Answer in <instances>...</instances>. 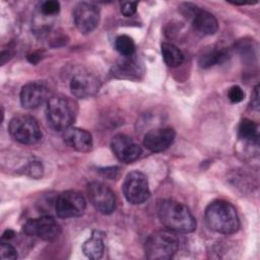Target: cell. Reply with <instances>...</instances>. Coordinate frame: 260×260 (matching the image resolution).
Listing matches in <instances>:
<instances>
[{
	"instance_id": "obj_26",
	"label": "cell",
	"mask_w": 260,
	"mask_h": 260,
	"mask_svg": "<svg viewBox=\"0 0 260 260\" xmlns=\"http://www.w3.org/2000/svg\"><path fill=\"white\" fill-rule=\"evenodd\" d=\"M43 171H44L43 166H42V164L39 162V161H32V162H30V164L28 165V167H27V174H28L30 177L36 178V179L42 177Z\"/></svg>"
},
{
	"instance_id": "obj_5",
	"label": "cell",
	"mask_w": 260,
	"mask_h": 260,
	"mask_svg": "<svg viewBox=\"0 0 260 260\" xmlns=\"http://www.w3.org/2000/svg\"><path fill=\"white\" fill-rule=\"evenodd\" d=\"M10 136L21 144H34L42 138V131L37 120L28 115L14 116L8 126Z\"/></svg>"
},
{
	"instance_id": "obj_22",
	"label": "cell",
	"mask_w": 260,
	"mask_h": 260,
	"mask_svg": "<svg viewBox=\"0 0 260 260\" xmlns=\"http://www.w3.org/2000/svg\"><path fill=\"white\" fill-rule=\"evenodd\" d=\"M116 50L124 57H129L134 55L135 44L132 38L127 35H121L115 40Z\"/></svg>"
},
{
	"instance_id": "obj_9",
	"label": "cell",
	"mask_w": 260,
	"mask_h": 260,
	"mask_svg": "<svg viewBox=\"0 0 260 260\" xmlns=\"http://www.w3.org/2000/svg\"><path fill=\"white\" fill-rule=\"evenodd\" d=\"M183 8L186 11V15L191 18L193 29L197 35L205 37L216 32L218 23L212 13L191 3H185Z\"/></svg>"
},
{
	"instance_id": "obj_15",
	"label": "cell",
	"mask_w": 260,
	"mask_h": 260,
	"mask_svg": "<svg viewBox=\"0 0 260 260\" xmlns=\"http://www.w3.org/2000/svg\"><path fill=\"white\" fill-rule=\"evenodd\" d=\"M176 132L171 127H159L148 131L143 138V145L152 152H160L174 142Z\"/></svg>"
},
{
	"instance_id": "obj_20",
	"label": "cell",
	"mask_w": 260,
	"mask_h": 260,
	"mask_svg": "<svg viewBox=\"0 0 260 260\" xmlns=\"http://www.w3.org/2000/svg\"><path fill=\"white\" fill-rule=\"evenodd\" d=\"M161 55L165 63L169 67H178L184 62V55L182 51L171 43L161 44Z\"/></svg>"
},
{
	"instance_id": "obj_21",
	"label": "cell",
	"mask_w": 260,
	"mask_h": 260,
	"mask_svg": "<svg viewBox=\"0 0 260 260\" xmlns=\"http://www.w3.org/2000/svg\"><path fill=\"white\" fill-rule=\"evenodd\" d=\"M238 134L241 139H244L247 141H257L258 126L254 121L250 119H244L241 121L239 125Z\"/></svg>"
},
{
	"instance_id": "obj_14",
	"label": "cell",
	"mask_w": 260,
	"mask_h": 260,
	"mask_svg": "<svg viewBox=\"0 0 260 260\" xmlns=\"http://www.w3.org/2000/svg\"><path fill=\"white\" fill-rule=\"evenodd\" d=\"M111 147L116 157L125 164L135 161L142 152L141 147L130 136L117 134L111 141Z\"/></svg>"
},
{
	"instance_id": "obj_1",
	"label": "cell",
	"mask_w": 260,
	"mask_h": 260,
	"mask_svg": "<svg viewBox=\"0 0 260 260\" xmlns=\"http://www.w3.org/2000/svg\"><path fill=\"white\" fill-rule=\"evenodd\" d=\"M205 220L210 230L223 234H235L240 228L236 208L225 200H214L205 209Z\"/></svg>"
},
{
	"instance_id": "obj_2",
	"label": "cell",
	"mask_w": 260,
	"mask_h": 260,
	"mask_svg": "<svg viewBox=\"0 0 260 260\" xmlns=\"http://www.w3.org/2000/svg\"><path fill=\"white\" fill-rule=\"evenodd\" d=\"M160 222L175 233H191L196 229V220L190 210L181 202L164 200L158 206Z\"/></svg>"
},
{
	"instance_id": "obj_18",
	"label": "cell",
	"mask_w": 260,
	"mask_h": 260,
	"mask_svg": "<svg viewBox=\"0 0 260 260\" xmlns=\"http://www.w3.org/2000/svg\"><path fill=\"white\" fill-rule=\"evenodd\" d=\"M104 235L98 231H93L90 238L82 246L84 255L89 259H100L104 254Z\"/></svg>"
},
{
	"instance_id": "obj_10",
	"label": "cell",
	"mask_w": 260,
	"mask_h": 260,
	"mask_svg": "<svg viewBox=\"0 0 260 260\" xmlns=\"http://www.w3.org/2000/svg\"><path fill=\"white\" fill-rule=\"evenodd\" d=\"M87 196L91 205L103 214H111L116 209L115 194L104 183L90 182L87 185Z\"/></svg>"
},
{
	"instance_id": "obj_28",
	"label": "cell",
	"mask_w": 260,
	"mask_h": 260,
	"mask_svg": "<svg viewBox=\"0 0 260 260\" xmlns=\"http://www.w3.org/2000/svg\"><path fill=\"white\" fill-rule=\"evenodd\" d=\"M259 93H258V86L255 87V90H254V95L252 98V106L255 108V109H258L259 108Z\"/></svg>"
},
{
	"instance_id": "obj_13",
	"label": "cell",
	"mask_w": 260,
	"mask_h": 260,
	"mask_svg": "<svg viewBox=\"0 0 260 260\" xmlns=\"http://www.w3.org/2000/svg\"><path fill=\"white\" fill-rule=\"evenodd\" d=\"M50 89L43 81H31L22 86L20 90V104L25 109H36L49 101Z\"/></svg>"
},
{
	"instance_id": "obj_23",
	"label": "cell",
	"mask_w": 260,
	"mask_h": 260,
	"mask_svg": "<svg viewBox=\"0 0 260 260\" xmlns=\"http://www.w3.org/2000/svg\"><path fill=\"white\" fill-rule=\"evenodd\" d=\"M40 14L44 17H52L59 13L60 11V3L58 1L48 0L41 3L39 8Z\"/></svg>"
},
{
	"instance_id": "obj_24",
	"label": "cell",
	"mask_w": 260,
	"mask_h": 260,
	"mask_svg": "<svg viewBox=\"0 0 260 260\" xmlns=\"http://www.w3.org/2000/svg\"><path fill=\"white\" fill-rule=\"evenodd\" d=\"M0 258L2 260H15L17 258V252L13 246L2 242L0 246Z\"/></svg>"
},
{
	"instance_id": "obj_16",
	"label": "cell",
	"mask_w": 260,
	"mask_h": 260,
	"mask_svg": "<svg viewBox=\"0 0 260 260\" xmlns=\"http://www.w3.org/2000/svg\"><path fill=\"white\" fill-rule=\"evenodd\" d=\"M63 140L65 144L79 152H87L92 148L91 134L84 129L69 127L64 131Z\"/></svg>"
},
{
	"instance_id": "obj_11",
	"label": "cell",
	"mask_w": 260,
	"mask_h": 260,
	"mask_svg": "<svg viewBox=\"0 0 260 260\" xmlns=\"http://www.w3.org/2000/svg\"><path fill=\"white\" fill-rule=\"evenodd\" d=\"M73 20L81 34H89L100 22V9L92 3L80 2L74 7Z\"/></svg>"
},
{
	"instance_id": "obj_25",
	"label": "cell",
	"mask_w": 260,
	"mask_h": 260,
	"mask_svg": "<svg viewBox=\"0 0 260 260\" xmlns=\"http://www.w3.org/2000/svg\"><path fill=\"white\" fill-rule=\"evenodd\" d=\"M245 96V92L243 91V89L239 86V85H234L232 86L229 91H228V98L232 103H240L244 100Z\"/></svg>"
},
{
	"instance_id": "obj_7",
	"label": "cell",
	"mask_w": 260,
	"mask_h": 260,
	"mask_svg": "<svg viewBox=\"0 0 260 260\" xmlns=\"http://www.w3.org/2000/svg\"><path fill=\"white\" fill-rule=\"evenodd\" d=\"M22 232L29 236L44 241H54L61 234V228L58 222L50 215H43L28 219L22 225Z\"/></svg>"
},
{
	"instance_id": "obj_27",
	"label": "cell",
	"mask_w": 260,
	"mask_h": 260,
	"mask_svg": "<svg viewBox=\"0 0 260 260\" xmlns=\"http://www.w3.org/2000/svg\"><path fill=\"white\" fill-rule=\"evenodd\" d=\"M137 9V2H124L121 5V13L126 16V17H130L132 16Z\"/></svg>"
},
{
	"instance_id": "obj_8",
	"label": "cell",
	"mask_w": 260,
	"mask_h": 260,
	"mask_svg": "<svg viewBox=\"0 0 260 260\" xmlns=\"http://www.w3.org/2000/svg\"><path fill=\"white\" fill-rule=\"evenodd\" d=\"M86 201L83 195L74 190H67L60 193L57 197L55 210L61 218L78 217L83 214Z\"/></svg>"
},
{
	"instance_id": "obj_29",
	"label": "cell",
	"mask_w": 260,
	"mask_h": 260,
	"mask_svg": "<svg viewBox=\"0 0 260 260\" xmlns=\"http://www.w3.org/2000/svg\"><path fill=\"white\" fill-rule=\"evenodd\" d=\"M13 236H14V232H13V231H11V230H6V231L3 233V235H2V239H3V240H9V239H11Z\"/></svg>"
},
{
	"instance_id": "obj_19",
	"label": "cell",
	"mask_w": 260,
	"mask_h": 260,
	"mask_svg": "<svg viewBox=\"0 0 260 260\" xmlns=\"http://www.w3.org/2000/svg\"><path fill=\"white\" fill-rule=\"evenodd\" d=\"M230 58V52L226 48L213 49L202 54L198 60L201 68H209L216 64H220Z\"/></svg>"
},
{
	"instance_id": "obj_3",
	"label": "cell",
	"mask_w": 260,
	"mask_h": 260,
	"mask_svg": "<svg viewBox=\"0 0 260 260\" xmlns=\"http://www.w3.org/2000/svg\"><path fill=\"white\" fill-rule=\"evenodd\" d=\"M46 115L51 128L55 131H65L75 120L76 106L67 96L53 95L47 103Z\"/></svg>"
},
{
	"instance_id": "obj_4",
	"label": "cell",
	"mask_w": 260,
	"mask_h": 260,
	"mask_svg": "<svg viewBox=\"0 0 260 260\" xmlns=\"http://www.w3.org/2000/svg\"><path fill=\"white\" fill-rule=\"evenodd\" d=\"M179 239L175 232L159 230L152 233L145 241V256L150 260L171 259L179 249Z\"/></svg>"
},
{
	"instance_id": "obj_12",
	"label": "cell",
	"mask_w": 260,
	"mask_h": 260,
	"mask_svg": "<svg viewBox=\"0 0 260 260\" xmlns=\"http://www.w3.org/2000/svg\"><path fill=\"white\" fill-rule=\"evenodd\" d=\"M99 78L87 71L75 73L70 81V90L75 98L87 99L93 96L100 90Z\"/></svg>"
},
{
	"instance_id": "obj_17",
	"label": "cell",
	"mask_w": 260,
	"mask_h": 260,
	"mask_svg": "<svg viewBox=\"0 0 260 260\" xmlns=\"http://www.w3.org/2000/svg\"><path fill=\"white\" fill-rule=\"evenodd\" d=\"M112 70L116 77L124 79L136 80L139 79L140 75L143 74L142 63H140V61L135 58L134 55L124 57V59L113 66Z\"/></svg>"
},
{
	"instance_id": "obj_6",
	"label": "cell",
	"mask_w": 260,
	"mask_h": 260,
	"mask_svg": "<svg viewBox=\"0 0 260 260\" xmlns=\"http://www.w3.org/2000/svg\"><path fill=\"white\" fill-rule=\"evenodd\" d=\"M122 188L125 198L131 204H141L150 195L147 178L139 171L130 172L126 176Z\"/></svg>"
}]
</instances>
